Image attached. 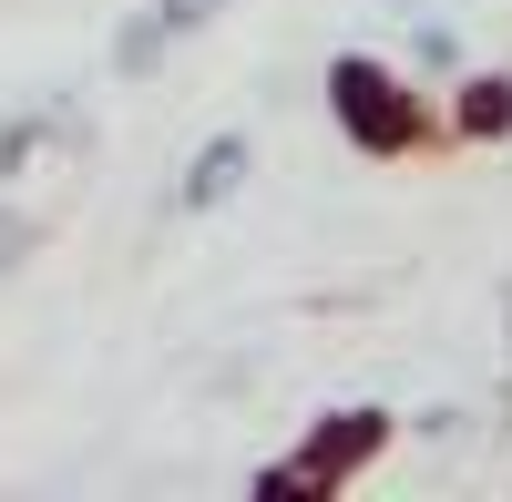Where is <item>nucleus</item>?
<instances>
[{"label":"nucleus","mask_w":512,"mask_h":502,"mask_svg":"<svg viewBox=\"0 0 512 502\" xmlns=\"http://www.w3.org/2000/svg\"><path fill=\"white\" fill-rule=\"evenodd\" d=\"M216 11H226V0H144V11H123L113 52H103V62H113V82H154V72L175 62L195 31H216Z\"/></svg>","instance_id":"3"},{"label":"nucleus","mask_w":512,"mask_h":502,"mask_svg":"<svg viewBox=\"0 0 512 502\" xmlns=\"http://www.w3.org/2000/svg\"><path fill=\"white\" fill-rule=\"evenodd\" d=\"M328 123H338L359 154H410V144H431V103H420L410 72H390L379 52H338V62H328Z\"/></svg>","instance_id":"1"},{"label":"nucleus","mask_w":512,"mask_h":502,"mask_svg":"<svg viewBox=\"0 0 512 502\" xmlns=\"http://www.w3.org/2000/svg\"><path fill=\"white\" fill-rule=\"evenodd\" d=\"M502 318H512V287H502Z\"/></svg>","instance_id":"10"},{"label":"nucleus","mask_w":512,"mask_h":502,"mask_svg":"<svg viewBox=\"0 0 512 502\" xmlns=\"http://www.w3.org/2000/svg\"><path fill=\"white\" fill-rule=\"evenodd\" d=\"M246 175H256V144L226 123V134H205V144L185 154V175H175V195H164V216H216V205L246 195Z\"/></svg>","instance_id":"4"},{"label":"nucleus","mask_w":512,"mask_h":502,"mask_svg":"<svg viewBox=\"0 0 512 502\" xmlns=\"http://www.w3.org/2000/svg\"><path fill=\"white\" fill-rule=\"evenodd\" d=\"M400 21H410V11H400ZM410 62H420V72H451V62H461V41H451L441 21H410Z\"/></svg>","instance_id":"7"},{"label":"nucleus","mask_w":512,"mask_h":502,"mask_svg":"<svg viewBox=\"0 0 512 502\" xmlns=\"http://www.w3.org/2000/svg\"><path fill=\"white\" fill-rule=\"evenodd\" d=\"M390 431H400L390 410H338V421H318L287 462L256 472V492H267V502H287V492H338V482H359V472L379 462V441H390Z\"/></svg>","instance_id":"2"},{"label":"nucleus","mask_w":512,"mask_h":502,"mask_svg":"<svg viewBox=\"0 0 512 502\" xmlns=\"http://www.w3.org/2000/svg\"><path fill=\"white\" fill-rule=\"evenodd\" d=\"M52 144H82V123L62 103H21V113H0V185H21Z\"/></svg>","instance_id":"5"},{"label":"nucleus","mask_w":512,"mask_h":502,"mask_svg":"<svg viewBox=\"0 0 512 502\" xmlns=\"http://www.w3.org/2000/svg\"><path fill=\"white\" fill-rule=\"evenodd\" d=\"M441 134H451V144H502V134H512V72H461Z\"/></svg>","instance_id":"6"},{"label":"nucleus","mask_w":512,"mask_h":502,"mask_svg":"<svg viewBox=\"0 0 512 502\" xmlns=\"http://www.w3.org/2000/svg\"><path fill=\"white\" fill-rule=\"evenodd\" d=\"M379 11H420V0H379Z\"/></svg>","instance_id":"9"},{"label":"nucleus","mask_w":512,"mask_h":502,"mask_svg":"<svg viewBox=\"0 0 512 502\" xmlns=\"http://www.w3.org/2000/svg\"><path fill=\"white\" fill-rule=\"evenodd\" d=\"M41 246V216H21V205H0V277H11L21 257Z\"/></svg>","instance_id":"8"}]
</instances>
